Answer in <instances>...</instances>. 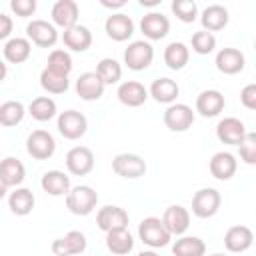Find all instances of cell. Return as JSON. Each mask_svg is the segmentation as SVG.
<instances>
[{"label": "cell", "mask_w": 256, "mask_h": 256, "mask_svg": "<svg viewBox=\"0 0 256 256\" xmlns=\"http://www.w3.org/2000/svg\"><path fill=\"white\" fill-rule=\"evenodd\" d=\"M78 14H80V10L74 0H58L52 6V22L64 30L78 24Z\"/></svg>", "instance_id": "cell-22"}, {"label": "cell", "mask_w": 256, "mask_h": 256, "mask_svg": "<svg viewBox=\"0 0 256 256\" xmlns=\"http://www.w3.org/2000/svg\"><path fill=\"white\" fill-rule=\"evenodd\" d=\"M12 32V18L8 14H0V40H6Z\"/></svg>", "instance_id": "cell-44"}, {"label": "cell", "mask_w": 256, "mask_h": 256, "mask_svg": "<svg viewBox=\"0 0 256 256\" xmlns=\"http://www.w3.org/2000/svg\"><path fill=\"white\" fill-rule=\"evenodd\" d=\"M190 60V50L184 42H170L164 48V62L170 70H182Z\"/></svg>", "instance_id": "cell-32"}, {"label": "cell", "mask_w": 256, "mask_h": 256, "mask_svg": "<svg viewBox=\"0 0 256 256\" xmlns=\"http://www.w3.org/2000/svg\"><path fill=\"white\" fill-rule=\"evenodd\" d=\"M118 100L128 106V108H138L146 102L148 98V90L144 88L142 82H136V80H126L118 86V92H116Z\"/></svg>", "instance_id": "cell-20"}, {"label": "cell", "mask_w": 256, "mask_h": 256, "mask_svg": "<svg viewBox=\"0 0 256 256\" xmlns=\"http://www.w3.org/2000/svg\"><path fill=\"white\" fill-rule=\"evenodd\" d=\"M24 114H26V108L18 100H6V102L0 104V124L6 126V128L20 124Z\"/></svg>", "instance_id": "cell-35"}, {"label": "cell", "mask_w": 256, "mask_h": 256, "mask_svg": "<svg viewBox=\"0 0 256 256\" xmlns=\"http://www.w3.org/2000/svg\"><path fill=\"white\" fill-rule=\"evenodd\" d=\"M88 130V120L82 112L78 110H64L58 116V132L66 140H78L86 134Z\"/></svg>", "instance_id": "cell-4"}, {"label": "cell", "mask_w": 256, "mask_h": 256, "mask_svg": "<svg viewBox=\"0 0 256 256\" xmlns=\"http://www.w3.org/2000/svg\"><path fill=\"white\" fill-rule=\"evenodd\" d=\"M40 86L50 94H64L68 90L70 82H68V76H62V74H56V72L44 68L40 74Z\"/></svg>", "instance_id": "cell-36"}, {"label": "cell", "mask_w": 256, "mask_h": 256, "mask_svg": "<svg viewBox=\"0 0 256 256\" xmlns=\"http://www.w3.org/2000/svg\"><path fill=\"white\" fill-rule=\"evenodd\" d=\"M100 4L104 6V8H110V10H114V8H124L126 6V0H100Z\"/></svg>", "instance_id": "cell-45"}, {"label": "cell", "mask_w": 256, "mask_h": 256, "mask_svg": "<svg viewBox=\"0 0 256 256\" xmlns=\"http://www.w3.org/2000/svg\"><path fill=\"white\" fill-rule=\"evenodd\" d=\"M154 60V48L150 42H144V40H134L128 44V48L124 50V64L134 70V72H140V70H146Z\"/></svg>", "instance_id": "cell-3"}, {"label": "cell", "mask_w": 256, "mask_h": 256, "mask_svg": "<svg viewBox=\"0 0 256 256\" xmlns=\"http://www.w3.org/2000/svg\"><path fill=\"white\" fill-rule=\"evenodd\" d=\"M178 94H180V88L172 78H156L150 84V96L160 104H174Z\"/></svg>", "instance_id": "cell-29"}, {"label": "cell", "mask_w": 256, "mask_h": 256, "mask_svg": "<svg viewBox=\"0 0 256 256\" xmlns=\"http://www.w3.org/2000/svg\"><path fill=\"white\" fill-rule=\"evenodd\" d=\"M140 4H142V6L152 8V6H158V4H160V0H140Z\"/></svg>", "instance_id": "cell-46"}, {"label": "cell", "mask_w": 256, "mask_h": 256, "mask_svg": "<svg viewBox=\"0 0 256 256\" xmlns=\"http://www.w3.org/2000/svg\"><path fill=\"white\" fill-rule=\"evenodd\" d=\"M10 8H12V12H16V16L28 18L36 12V0H12Z\"/></svg>", "instance_id": "cell-42"}, {"label": "cell", "mask_w": 256, "mask_h": 256, "mask_svg": "<svg viewBox=\"0 0 256 256\" xmlns=\"http://www.w3.org/2000/svg\"><path fill=\"white\" fill-rule=\"evenodd\" d=\"M86 250V236L78 230H70L66 236L52 242V252L56 256H76Z\"/></svg>", "instance_id": "cell-16"}, {"label": "cell", "mask_w": 256, "mask_h": 256, "mask_svg": "<svg viewBox=\"0 0 256 256\" xmlns=\"http://www.w3.org/2000/svg\"><path fill=\"white\" fill-rule=\"evenodd\" d=\"M40 186L46 194L50 196H66L72 188H70V178L62 172V170H48L42 174Z\"/></svg>", "instance_id": "cell-25"}, {"label": "cell", "mask_w": 256, "mask_h": 256, "mask_svg": "<svg viewBox=\"0 0 256 256\" xmlns=\"http://www.w3.org/2000/svg\"><path fill=\"white\" fill-rule=\"evenodd\" d=\"M240 102L248 110H256V84H246L240 92Z\"/></svg>", "instance_id": "cell-43"}, {"label": "cell", "mask_w": 256, "mask_h": 256, "mask_svg": "<svg viewBox=\"0 0 256 256\" xmlns=\"http://www.w3.org/2000/svg\"><path fill=\"white\" fill-rule=\"evenodd\" d=\"M24 178H26L24 164L18 158H12V156L4 158L2 164H0V184H2L0 186V196H4L6 190L12 188V186L18 188L24 182Z\"/></svg>", "instance_id": "cell-8"}, {"label": "cell", "mask_w": 256, "mask_h": 256, "mask_svg": "<svg viewBox=\"0 0 256 256\" xmlns=\"http://www.w3.org/2000/svg\"><path fill=\"white\" fill-rule=\"evenodd\" d=\"M98 204V192L90 186H74L66 194V208L76 216H88Z\"/></svg>", "instance_id": "cell-2"}, {"label": "cell", "mask_w": 256, "mask_h": 256, "mask_svg": "<svg viewBox=\"0 0 256 256\" xmlns=\"http://www.w3.org/2000/svg\"><path fill=\"white\" fill-rule=\"evenodd\" d=\"M28 114L38 122H48L50 118L56 116V102L52 98H48V96H38V98H34L30 102Z\"/></svg>", "instance_id": "cell-34"}, {"label": "cell", "mask_w": 256, "mask_h": 256, "mask_svg": "<svg viewBox=\"0 0 256 256\" xmlns=\"http://www.w3.org/2000/svg\"><path fill=\"white\" fill-rule=\"evenodd\" d=\"M240 148V158L244 164H256V132H246Z\"/></svg>", "instance_id": "cell-41"}, {"label": "cell", "mask_w": 256, "mask_h": 256, "mask_svg": "<svg viewBox=\"0 0 256 256\" xmlns=\"http://www.w3.org/2000/svg\"><path fill=\"white\" fill-rule=\"evenodd\" d=\"M210 174L216 178V180H230L234 174H236V168H238V160L234 154L230 152H216L212 158H210Z\"/></svg>", "instance_id": "cell-21"}, {"label": "cell", "mask_w": 256, "mask_h": 256, "mask_svg": "<svg viewBox=\"0 0 256 256\" xmlns=\"http://www.w3.org/2000/svg\"><path fill=\"white\" fill-rule=\"evenodd\" d=\"M172 254L174 256H204L206 254V244L198 236H182L174 242Z\"/></svg>", "instance_id": "cell-33"}, {"label": "cell", "mask_w": 256, "mask_h": 256, "mask_svg": "<svg viewBox=\"0 0 256 256\" xmlns=\"http://www.w3.org/2000/svg\"><path fill=\"white\" fill-rule=\"evenodd\" d=\"M222 204V196L216 188H200L192 198V214L198 218H212Z\"/></svg>", "instance_id": "cell-5"}, {"label": "cell", "mask_w": 256, "mask_h": 256, "mask_svg": "<svg viewBox=\"0 0 256 256\" xmlns=\"http://www.w3.org/2000/svg\"><path fill=\"white\" fill-rule=\"evenodd\" d=\"M112 170L122 176V178H128V180H136L140 176L146 174V162L142 156L138 154H132V152H122L118 156H114L112 160Z\"/></svg>", "instance_id": "cell-6"}, {"label": "cell", "mask_w": 256, "mask_h": 256, "mask_svg": "<svg viewBox=\"0 0 256 256\" xmlns=\"http://www.w3.org/2000/svg\"><path fill=\"white\" fill-rule=\"evenodd\" d=\"M244 54L238 50V48H222L218 54H216V68L222 72V74H228V76H234L238 72L244 70Z\"/></svg>", "instance_id": "cell-23"}, {"label": "cell", "mask_w": 256, "mask_h": 256, "mask_svg": "<svg viewBox=\"0 0 256 256\" xmlns=\"http://www.w3.org/2000/svg\"><path fill=\"white\" fill-rule=\"evenodd\" d=\"M164 124L172 132H186L194 124V112L188 104H170L164 112Z\"/></svg>", "instance_id": "cell-9"}, {"label": "cell", "mask_w": 256, "mask_h": 256, "mask_svg": "<svg viewBox=\"0 0 256 256\" xmlns=\"http://www.w3.org/2000/svg\"><path fill=\"white\" fill-rule=\"evenodd\" d=\"M104 30L108 34V38H112L114 42H124L134 34V22L128 14H110L104 22Z\"/></svg>", "instance_id": "cell-14"}, {"label": "cell", "mask_w": 256, "mask_h": 256, "mask_svg": "<svg viewBox=\"0 0 256 256\" xmlns=\"http://www.w3.org/2000/svg\"><path fill=\"white\" fill-rule=\"evenodd\" d=\"M46 68L52 70V72H56V74L68 76V74L72 72V58H70V54H68L66 50L56 48V50L50 52V56H48V66H46Z\"/></svg>", "instance_id": "cell-38"}, {"label": "cell", "mask_w": 256, "mask_h": 256, "mask_svg": "<svg viewBox=\"0 0 256 256\" xmlns=\"http://www.w3.org/2000/svg\"><path fill=\"white\" fill-rule=\"evenodd\" d=\"M140 30L148 40H162L170 32V22L160 12H148L140 20Z\"/></svg>", "instance_id": "cell-19"}, {"label": "cell", "mask_w": 256, "mask_h": 256, "mask_svg": "<svg viewBox=\"0 0 256 256\" xmlns=\"http://www.w3.org/2000/svg\"><path fill=\"white\" fill-rule=\"evenodd\" d=\"M224 94L220 90H202L196 98V112L204 118H214L224 110Z\"/></svg>", "instance_id": "cell-17"}, {"label": "cell", "mask_w": 256, "mask_h": 256, "mask_svg": "<svg viewBox=\"0 0 256 256\" xmlns=\"http://www.w3.org/2000/svg\"><path fill=\"white\" fill-rule=\"evenodd\" d=\"M34 202H36V198H34L32 190H28V188H16V190L10 192V196H8V208H10V212L16 214V216H26V214H30L32 208H34Z\"/></svg>", "instance_id": "cell-30"}, {"label": "cell", "mask_w": 256, "mask_h": 256, "mask_svg": "<svg viewBox=\"0 0 256 256\" xmlns=\"http://www.w3.org/2000/svg\"><path fill=\"white\" fill-rule=\"evenodd\" d=\"M106 248L116 256H124L134 248V238L128 232V228L112 230L106 234Z\"/></svg>", "instance_id": "cell-31"}, {"label": "cell", "mask_w": 256, "mask_h": 256, "mask_svg": "<svg viewBox=\"0 0 256 256\" xmlns=\"http://www.w3.org/2000/svg\"><path fill=\"white\" fill-rule=\"evenodd\" d=\"M162 222L172 236H182L190 226V212L180 204H172L164 210Z\"/></svg>", "instance_id": "cell-18"}, {"label": "cell", "mask_w": 256, "mask_h": 256, "mask_svg": "<svg viewBox=\"0 0 256 256\" xmlns=\"http://www.w3.org/2000/svg\"><path fill=\"white\" fill-rule=\"evenodd\" d=\"M62 42H64L66 48H70L74 52H84V50H88L92 46V32L86 26L76 24V26L64 30Z\"/></svg>", "instance_id": "cell-26"}, {"label": "cell", "mask_w": 256, "mask_h": 256, "mask_svg": "<svg viewBox=\"0 0 256 256\" xmlns=\"http://www.w3.org/2000/svg\"><path fill=\"white\" fill-rule=\"evenodd\" d=\"M252 242H254L252 230L248 226H242V224L228 228L226 234H224V246L230 252H244L252 246Z\"/></svg>", "instance_id": "cell-24"}, {"label": "cell", "mask_w": 256, "mask_h": 256, "mask_svg": "<svg viewBox=\"0 0 256 256\" xmlns=\"http://www.w3.org/2000/svg\"><path fill=\"white\" fill-rule=\"evenodd\" d=\"M96 74L102 78V82L108 86V84H116L120 82L122 78V66L118 60L114 58H102L96 66Z\"/></svg>", "instance_id": "cell-37"}, {"label": "cell", "mask_w": 256, "mask_h": 256, "mask_svg": "<svg viewBox=\"0 0 256 256\" xmlns=\"http://www.w3.org/2000/svg\"><path fill=\"white\" fill-rule=\"evenodd\" d=\"M138 256H158V254H156L154 250H142V252H140Z\"/></svg>", "instance_id": "cell-47"}, {"label": "cell", "mask_w": 256, "mask_h": 256, "mask_svg": "<svg viewBox=\"0 0 256 256\" xmlns=\"http://www.w3.org/2000/svg\"><path fill=\"white\" fill-rule=\"evenodd\" d=\"M216 136L222 144H230V146H240L244 136H246V128H244V122L234 118V116H228V118H222L216 126Z\"/></svg>", "instance_id": "cell-13"}, {"label": "cell", "mask_w": 256, "mask_h": 256, "mask_svg": "<svg viewBox=\"0 0 256 256\" xmlns=\"http://www.w3.org/2000/svg\"><path fill=\"white\" fill-rule=\"evenodd\" d=\"M26 36L40 48H52L58 42V30L46 20H32L26 26Z\"/></svg>", "instance_id": "cell-11"}, {"label": "cell", "mask_w": 256, "mask_h": 256, "mask_svg": "<svg viewBox=\"0 0 256 256\" xmlns=\"http://www.w3.org/2000/svg\"><path fill=\"white\" fill-rule=\"evenodd\" d=\"M96 224L100 230H104L106 234L112 230H122L128 228V212L120 206H102L96 214Z\"/></svg>", "instance_id": "cell-12"}, {"label": "cell", "mask_w": 256, "mask_h": 256, "mask_svg": "<svg viewBox=\"0 0 256 256\" xmlns=\"http://www.w3.org/2000/svg\"><path fill=\"white\" fill-rule=\"evenodd\" d=\"M230 16H228V10L220 4H212L208 8L202 10V16H200V22H202V30H208V32H218L222 30L226 24H228Z\"/></svg>", "instance_id": "cell-28"}, {"label": "cell", "mask_w": 256, "mask_h": 256, "mask_svg": "<svg viewBox=\"0 0 256 256\" xmlns=\"http://www.w3.org/2000/svg\"><path fill=\"white\" fill-rule=\"evenodd\" d=\"M66 168L74 176H86L94 168V154L86 146H74L66 154Z\"/></svg>", "instance_id": "cell-10"}, {"label": "cell", "mask_w": 256, "mask_h": 256, "mask_svg": "<svg viewBox=\"0 0 256 256\" xmlns=\"http://www.w3.org/2000/svg\"><path fill=\"white\" fill-rule=\"evenodd\" d=\"M216 48V38L208 30H198L192 34V50L196 54H210Z\"/></svg>", "instance_id": "cell-40"}, {"label": "cell", "mask_w": 256, "mask_h": 256, "mask_svg": "<svg viewBox=\"0 0 256 256\" xmlns=\"http://www.w3.org/2000/svg\"><path fill=\"white\" fill-rule=\"evenodd\" d=\"M26 150L34 160H48L56 150V140L46 130H34L26 138Z\"/></svg>", "instance_id": "cell-7"}, {"label": "cell", "mask_w": 256, "mask_h": 256, "mask_svg": "<svg viewBox=\"0 0 256 256\" xmlns=\"http://www.w3.org/2000/svg\"><path fill=\"white\" fill-rule=\"evenodd\" d=\"M104 88H106V84L102 82V78L96 72H84L76 80V94L82 100H86V102H92V100L102 98Z\"/></svg>", "instance_id": "cell-15"}, {"label": "cell", "mask_w": 256, "mask_h": 256, "mask_svg": "<svg viewBox=\"0 0 256 256\" xmlns=\"http://www.w3.org/2000/svg\"><path fill=\"white\" fill-rule=\"evenodd\" d=\"M170 8L176 14V18L182 20V22H186V24L194 22L196 16H198V6H196L194 0H174Z\"/></svg>", "instance_id": "cell-39"}, {"label": "cell", "mask_w": 256, "mask_h": 256, "mask_svg": "<svg viewBox=\"0 0 256 256\" xmlns=\"http://www.w3.org/2000/svg\"><path fill=\"white\" fill-rule=\"evenodd\" d=\"M212 256H224V254H212Z\"/></svg>", "instance_id": "cell-48"}, {"label": "cell", "mask_w": 256, "mask_h": 256, "mask_svg": "<svg viewBox=\"0 0 256 256\" xmlns=\"http://www.w3.org/2000/svg\"><path fill=\"white\" fill-rule=\"evenodd\" d=\"M138 236L140 240L150 246V248H164L168 242H170V232L168 228L164 226L162 218H156V216H148L140 222L138 226Z\"/></svg>", "instance_id": "cell-1"}, {"label": "cell", "mask_w": 256, "mask_h": 256, "mask_svg": "<svg viewBox=\"0 0 256 256\" xmlns=\"http://www.w3.org/2000/svg\"><path fill=\"white\" fill-rule=\"evenodd\" d=\"M254 48H256V40H254Z\"/></svg>", "instance_id": "cell-49"}, {"label": "cell", "mask_w": 256, "mask_h": 256, "mask_svg": "<svg viewBox=\"0 0 256 256\" xmlns=\"http://www.w3.org/2000/svg\"><path fill=\"white\" fill-rule=\"evenodd\" d=\"M30 52H32V44L28 38H10L4 42V48H2V54L6 58V62H12V64H22L30 58Z\"/></svg>", "instance_id": "cell-27"}]
</instances>
